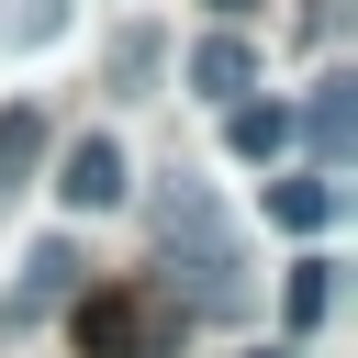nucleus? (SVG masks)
Masks as SVG:
<instances>
[{"mask_svg":"<svg viewBox=\"0 0 358 358\" xmlns=\"http://www.w3.org/2000/svg\"><path fill=\"white\" fill-rule=\"evenodd\" d=\"M157 235H168V257H190V302L224 313V302H235V235H224V213H213L201 190H179V201L157 213Z\"/></svg>","mask_w":358,"mask_h":358,"instance_id":"1","label":"nucleus"},{"mask_svg":"<svg viewBox=\"0 0 358 358\" xmlns=\"http://www.w3.org/2000/svg\"><path fill=\"white\" fill-rule=\"evenodd\" d=\"M123 190H134V168H123L112 134H78V145L56 157V201H67V213H112Z\"/></svg>","mask_w":358,"mask_h":358,"instance_id":"2","label":"nucleus"},{"mask_svg":"<svg viewBox=\"0 0 358 358\" xmlns=\"http://www.w3.org/2000/svg\"><path fill=\"white\" fill-rule=\"evenodd\" d=\"M78 347H90V358H157L145 291H90V302H78Z\"/></svg>","mask_w":358,"mask_h":358,"instance_id":"3","label":"nucleus"},{"mask_svg":"<svg viewBox=\"0 0 358 358\" xmlns=\"http://www.w3.org/2000/svg\"><path fill=\"white\" fill-rule=\"evenodd\" d=\"M67 291H78V246H67V235H45V246L22 257V291H11V324H34V313H45V302H67Z\"/></svg>","mask_w":358,"mask_h":358,"instance_id":"4","label":"nucleus"},{"mask_svg":"<svg viewBox=\"0 0 358 358\" xmlns=\"http://www.w3.org/2000/svg\"><path fill=\"white\" fill-rule=\"evenodd\" d=\"M190 90H213V101H246V90H257V56H246L235 34H213V45L190 56Z\"/></svg>","mask_w":358,"mask_h":358,"instance_id":"5","label":"nucleus"},{"mask_svg":"<svg viewBox=\"0 0 358 358\" xmlns=\"http://www.w3.org/2000/svg\"><path fill=\"white\" fill-rule=\"evenodd\" d=\"M347 90H358V78H324V90H313V157H324V168H347V145H358V101H347Z\"/></svg>","mask_w":358,"mask_h":358,"instance_id":"6","label":"nucleus"},{"mask_svg":"<svg viewBox=\"0 0 358 358\" xmlns=\"http://www.w3.org/2000/svg\"><path fill=\"white\" fill-rule=\"evenodd\" d=\"M268 213H280L291 235H324V224L347 213V190H336V179H280V190H268Z\"/></svg>","mask_w":358,"mask_h":358,"instance_id":"7","label":"nucleus"},{"mask_svg":"<svg viewBox=\"0 0 358 358\" xmlns=\"http://www.w3.org/2000/svg\"><path fill=\"white\" fill-rule=\"evenodd\" d=\"M224 145H235V157H280V145H291V112H280V101H235V112H224Z\"/></svg>","mask_w":358,"mask_h":358,"instance_id":"8","label":"nucleus"},{"mask_svg":"<svg viewBox=\"0 0 358 358\" xmlns=\"http://www.w3.org/2000/svg\"><path fill=\"white\" fill-rule=\"evenodd\" d=\"M34 157H45V123H34V112H0V190H22Z\"/></svg>","mask_w":358,"mask_h":358,"instance_id":"9","label":"nucleus"},{"mask_svg":"<svg viewBox=\"0 0 358 358\" xmlns=\"http://www.w3.org/2000/svg\"><path fill=\"white\" fill-rule=\"evenodd\" d=\"M324 302H336V280H324V257H302V268H291V324H313Z\"/></svg>","mask_w":358,"mask_h":358,"instance_id":"10","label":"nucleus"},{"mask_svg":"<svg viewBox=\"0 0 358 358\" xmlns=\"http://www.w3.org/2000/svg\"><path fill=\"white\" fill-rule=\"evenodd\" d=\"M56 22H67V0H22V11H11V34H22V45H45Z\"/></svg>","mask_w":358,"mask_h":358,"instance_id":"11","label":"nucleus"},{"mask_svg":"<svg viewBox=\"0 0 358 358\" xmlns=\"http://www.w3.org/2000/svg\"><path fill=\"white\" fill-rule=\"evenodd\" d=\"M213 11H224V22H235V11H257V0H213Z\"/></svg>","mask_w":358,"mask_h":358,"instance_id":"12","label":"nucleus"},{"mask_svg":"<svg viewBox=\"0 0 358 358\" xmlns=\"http://www.w3.org/2000/svg\"><path fill=\"white\" fill-rule=\"evenodd\" d=\"M257 358H291V347H257Z\"/></svg>","mask_w":358,"mask_h":358,"instance_id":"13","label":"nucleus"}]
</instances>
